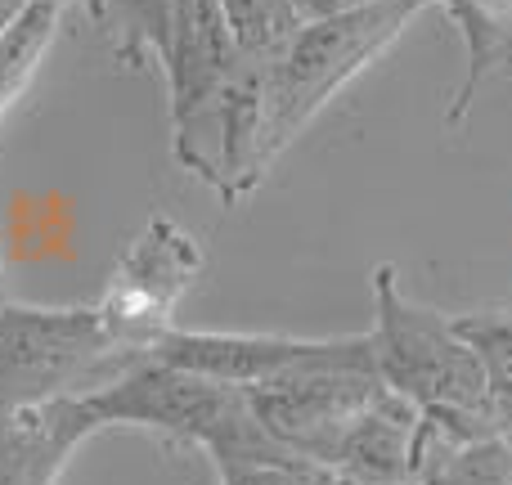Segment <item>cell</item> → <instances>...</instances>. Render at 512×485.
I'll use <instances>...</instances> for the list:
<instances>
[{
  "label": "cell",
  "instance_id": "cell-1",
  "mask_svg": "<svg viewBox=\"0 0 512 485\" xmlns=\"http://www.w3.org/2000/svg\"><path fill=\"white\" fill-rule=\"evenodd\" d=\"M369 342L382 387L414 400L436 427L454 436L512 432V405L490 391L486 369L454 315L409 297L391 261L373 270Z\"/></svg>",
  "mask_w": 512,
  "mask_h": 485
},
{
  "label": "cell",
  "instance_id": "cell-2",
  "mask_svg": "<svg viewBox=\"0 0 512 485\" xmlns=\"http://www.w3.org/2000/svg\"><path fill=\"white\" fill-rule=\"evenodd\" d=\"M77 400L99 432L135 427V432H149L176 450H203L212 468L292 454L256 423L243 387L176 369V364L153 360V355H140L113 382Z\"/></svg>",
  "mask_w": 512,
  "mask_h": 485
},
{
  "label": "cell",
  "instance_id": "cell-3",
  "mask_svg": "<svg viewBox=\"0 0 512 485\" xmlns=\"http://www.w3.org/2000/svg\"><path fill=\"white\" fill-rule=\"evenodd\" d=\"M149 355L104 306H0V418L99 391Z\"/></svg>",
  "mask_w": 512,
  "mask_h": 485
},
{
  "label": "cell",
  "instance_id": "cell-4",
  "mask_svg": "<svg viewBox=\"0 0 512 485\" xmlns=\"http://www.w3.org/2000/svg\"><path fill=\"white\" fill-rule=\"evenodd\" d=\"M436 0H382L369 9L333 18H306L292 32V41L265 63V153L283 158L292 140L337 99V90L351 86L378 54L405 36L418 9Z\"/></svg>",
  "mask_w": 512,
  "mask_h": 485
},
{
  "label": "cell",
  "instance_id": "cell-5",
  "mask_svg": "<svg viewBox=\"0 0 512 485\" xmlns=\"http://www.w3.org/2000/svg\"><path fill=\"white\" fill-rule=\"evenodd\" d=\"M153 360L176 369L203 373V378L230 382V387H256L279 373L297 369H373L369 333L355 337H279V333H203V328H176L153 337Z\"/></svg>",
  "mask_w": 512,
  "mask_h": 485
},
{
  "label": "cell",
  "instance_id": "cell-6",
  "mask_svg": "<svg viewBox=\"0 0 512 485\" xmlns=\"http://www.w3.org/2000/svg\"><path fill=\"white\" fill-rule=\"evenodd\" d=\"M203 265V243L185 225L171 221V216H149V225L122 252L99 306L149 351L153 337L176 324L180 301L198 283Z\"/></svg>",
  "mask_w": 512,
  "mask_h": 485
},
{
  "label": "cell",
  "instance_id": "cell-7",
  "mask_svg": "<svg viewBox=\"0 0 512 485\" xmlns=\"http://www.w3.org/2000/svg\"><path fill=\"white\" fill-rule=\"evenodd\" d=\"M243 391H248L256 423L283 450L328 468V454H333L337 436L382 391V378L369 369H297Z\"/></svg>",
  "mask_w": 512,
  "mask_h": 485
},
{
  "label": "cell",
  "instance_id": "cell-8",
  "mask_svg": "<svg viewBox=\"0 0 512 485\" xmlns=\"http://www.w3.org/2000/svg\"><path fill=\"white\" fill-rule=\"evenodd\" d=\"M158 63L167 77L171 122H185V117L203 113L207 104H216L248 68L216 0H176Z\"/></svg>",
  "mask_w": 512,
  "mask_h": 485
},
{
  "label": "cell",
  "instance_id": "cell-9",
  "mask_svg": "<svg viewBox=\"0 0 512 485\" xmlns=\"http://www.w3.org/2000/svg\"><path fill=\"white\" fill-rule=\"evenodd\" d=\"M423 409L382 387L337 436L328 468L351 485H405L414 481V450L423 432Z\"/></svg>",
  "mask_w": 512,
  "mask_h": 485
},
{
  "label": "cell",
  "instance_id": "cell-10",
  "mask_svg": "<svg viewBox=\"0 0 512 485\" xmlns=\"http://www.w3.org/2000/svg\"><path fill=\"white\" fill-rule=\"evenodd\" d=\"M95 432L77 396L0 418V485H59L72 450Z\"/></svg>",
  "mask_w": 512,
  "mask_h": 485
},
{
  "label": "cell",
  "instance_id": "cell-11",
  "mask_svg": "<svg viewBox=\"0 0 512 485\" xmlns=\"http://www.w3.org/2000/svg\"><path fill=\"white\" fill-rule=\"evenodd\" d=\"M418 485H512V432L454 436L423 418L414 450Z\"/></svg>",
  "mask_w": 512,
  "mask_h": 485
},
{
  "label": "cell",
  "instance_id": "cell-12",
  "mask_svg": "<svg viewBox=\"0 0 512 485\" xmlns=\"http://www.w3.org/2000/svg\"><path fill=\"white\" fill-rule=\"evenodd\" d=\"M59 14L63 9H54V5H27L0 32V122L27 95L36 72H41V59L50 54L54 36H59Z\"/></svg>",
  "mask_w": 512,
  "mask_h": 485
},
{
  "label": "cell",
  "instance_id": "cell-13",
  "mask_svg": "<svg viewBox=\"0 0 512 485\" xmlns=\"http://www.w3.org/2000/svg\"><path fill=\"white\" fill-rule=\"evenodd\" d=\"M171 9L176 0H104L99 32L108 36L122 68H144L149 59H158L171 32Z\"/></svg>",
  "mask_w": 512,
  "mask_h": 485
},
{
  "label": "cell",
  "instance_id": "cell-14",
  "mask_svg": "<svg viewBox=\"0 0 512 485\" xmlns=\"http://www.w3.org/2000/svg\"><path fill=\"white\" fill-rule=\"evenodd\" d=\"M216 5H221L243 59L261 63V68L292 41V32L306 23L297 0H216Z\"/></svg>",
  "mask_w": 512,
  "mask_h": 485
},
{
  "label": "cell",
  "instance_id": "cell-15",
  "mask_svg": "<svg viewBox=\"0 0 512 485\" xmlns=\"http://www.w3.org/2000/svg\"><path fill=\"white\" fill-rule=\"evenodd\" d=\"M459 333L468 337V346L477 351L486 382L504 405H512V306H481L454 315Z\"/></svg>",
  "mask_w": 512,
  "mask_h": 485
},
{
  "label": "cell",
  "instance_id": "cell-16",
  "mask_svg": "<svg viewBox=\"0 0 512 485\" xmlns=\"http://www.w3.org/2000/svg\"><path fill=\"white\" fill-rule=\"evenodd\" d=\"M221 485H351L333 468L301 454H274V459H248V463H221L216 468Z\"/></svg>",
  "mask_w": 512,
  "mask_h": 485
},
{
  "label": "cell",
  "instance_id": "cell-17",
  "mask_svg": "<svg viewBox=\"0 0 512 485\" xmlns=\"http://www.w3.org/2000/svg\"><path fill=\"white\" fill-rule=\"evenodd\" d=\"M301 18H333V14H351V9H369L382 0H297Z\"/></svg>",
  "mask_w": 512,
  "mask_h": 485
},
{
  "label": "cell",
  "instance_id": "cell-18",
  "mask_svg": "<svg viewBox=\"0 0 512 485\" xmlns=\"http://www.w3.org/2000/svg\"><path fill=\"white\" fill-rule=\"evenodd\" d=\"M27 5H54V9H81L90 23H104V0H27Z\"/></svg>",
  "mask_w": 512,
  "mask_h": 485
},
{
  "label": "cell",
  "instance_id": "cell-19",
  "mask_svg": "<svg viewBox=\"0 0 512 485\" xmlns=\"http://www.w3.org/2000/svg\"><path fill=\"white\" fill-rule=\"evenodd\" d=\"M23 9H27V0H0V32H5V27L14 23Z\"/></svg>",
  "mask_w": 512,
  "mask_h": 485
},
{
  "label": "cell",
  "instance_id": "cell-20",
  "mask_svg": "<svg viewBox=\"0 0 512 485\" xmlns=\"http://www.w3.org/2000/svg\"><path fill=\"white\" fill-rule=\"evenodd\" d=\"M405 485H418V481H405Z\"/></svg>",
  "mask_w": 512,
  "mask_h": 485
}]
</instances>
